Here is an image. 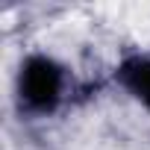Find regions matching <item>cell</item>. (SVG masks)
Returning a JSON list of instances; mask_svg holds the SVG:
<instances>
[{
  "instance_id": "obj_2",
  "label": "cell",
  "mask_w": 150,
  "mask_h": 150,
  "mask_svg": "<svg viewBox=\"0 0 150 150\" xmlns=\"http://www.w3.org/2000/svg\"><path fill=\"white\" fill-rule=\"evenodd\" d=\"M127 83L129 88L150 106V62H135L127 68Z\"/></svg>"
},
{
  "instance_id": "obj_1",
  "label": "cell",
  "mask_w": 150,
  "mask_h": 150,
  "mask_svg": "<svg viewBox=\"0 0 150 150\" xmlns=\"http://www.w3.org/2000/svg\"><path fill=\"white\" fill-rule=\"evenodd\" d=\"M21 91L27 97L30 106L35 109H47L56 94H59V68L47 59H33L24 68V77H21Z\"/></svg>"
}]
</instances>
